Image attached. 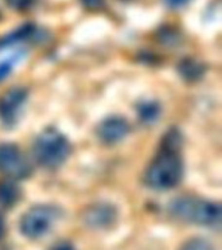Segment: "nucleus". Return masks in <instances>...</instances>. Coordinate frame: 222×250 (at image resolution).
<instances>
[{
    "label": "nucleus",
    "mask_w": 222,
    "mask_h": 250,
    "mask_svg": "<svg viewBox=\"0 0 222 250\" xmlns=\"http://www.w3.org/2000/svg\"><path fill=\"white\" fill-rule=\"evenodd\" d=\"M179 250H214V246L205 238L195 237L185 242Z\"/></svg>",
    "instance_id": "ddd939ff"
},
{
    "label": "nucleus",
    "mask_w": 222,
    "mask_h": 250,
    "mask_svg": "<svg viewBox=\"0 0 222 250\" xmlns=\"http://www.w3.org/2000/svg\"><path fill=\"white\" fill-rule=\"evenodd\" d=\"M27 93L23 87H11L0 97V119L8 124L13 123L18 111L26 102Z\"/></svg>",
    "instance_id": "0eeeda50"
},
{
    "label": "nucleus",
    "mask_w": 222,
    "mask_h": 250,
    "mask_svg": "<svg viewBox=\"0 0 222 250\" xmlns=\"http://www.w3.org/2000/svg\"><path fill=\"white\" fill-rule=\"evenodd\" d=\"M171 214L183 222L198 226H217L221 220L220 205L204 199L182 197L175 199L170 206Z\"/></svg>",
    "instance_id": "f03ea898"
},
{
    "label": "nucleus",
    "mask_w": 222,
    "mask_h": 250,
    "mask_svg": "<svg viewBox=\"0 0 222 250\" xmlns=\"http://www.w3.org/2000/svg\"><path fill=\"white\" fill-rule=\"evenodd\" d=\"M19 198V189L11 181L0 183V206L9 207Z\"/></svg>",
    "instance_id": "1a4fd4ad"
},
{
    "label": "nucleus",
    "mask_w": 222,
    "mask_h": 250,
    "mask_svg": "<svg viewBox=\"0 0 222 250\" xmlns=\"http://www.w3.org/2000/svg\"><path fill=\"white\" fill-rule=\"evenodd\" d=\"M129 129V123L124 117L111 116L101 121L97 128V134L105 144H116L126 137Z\"/></svg>",
    "instance_id": "6e6552de"
},
{
    "label": "nucleus",
    "mask_w": 222,
    "mask_h": 250,
    "mask_svg": "<svg viewBox=\"0 0 222 250\" xmlns=\"http://www.w3.org/2000/svg\"><path fill=\"white\" fill-rule=\"evenodd\" d=\"M54 250H74V248L68 242H62V244H58L54 248Z\"/></svg>",
    "instance_id": "a211bd4d"
},
{
    "label": "nucleus",
    "mask_w": 222,
    "mask_h": 250,
    "mask_svg": "<svg viewBox=\"0 0 222 250\" xmlns=\"http://www.w3.org/2000/svg\"><path fill=\"white\" fill-rule=\"evenodd\" d=\"M57 218V210L55 207L39 205L31 207L30 210L22 215L19 222V229L23 236L29 238L43 237L50 232Z\"/></svg>",
    "instance_id": "20e7f679"
},
{
    "label": "nucleus",
    "mask_w": 222,
    "mask_h": 250,
    "mask_svg": "<svg viewBox=\"0 0 222 250\" xmlns=\"http://www.w3.org/2000/svg\"><path fill=\"white\" fill-rule=\"evenodd\" d=\"M37 0H5V3L8 4V7H11L15 11L22 12L27 11L29 8H31L35 4Z\"/></svg>",
    "instance_id": "4468645a"
},
{
    "label": "nucleus",
    "mask_w": 222,
    "mask_h": 250,
    "mask_svg": "<svg viewBox=\"0 0 222 250\" xmlns=\"http://www.w3.org/2000/svg\"><path fill=\"white\" fill-rule=\"evenodd\" d=\"M139 116L146 121H152L155 120L156 117L159 116L160 113V107L156 103L152 102H147V103H142L138 109Z\"/></svg>",
    "instance_id": "f8f14e48"
},
{
    "label": "nucleus",
    "mask_w": 222,
    "mask_h": 250,
    "mask_svg": "<svg viewBox=\"0 0 222 250\" xmlns=\"http://www.w3.org/2000/svg\"><path fill=\"white\" fill-rule=\"evenodd\" d=\"M13 62L11 60H3L0 62V81H3L4 78L8 77V74L11 73Z\"/></svg>",
    "instance_id": "2eb2a0df"
},
{
    "label": "nucleus",
    "mask_w": 222,
    "mask_h": 250,
    "mask_svg": "<svg viewBox=\"0 0 222 250\" xmlns=\"http://www.w3.org/2000/svg\"><path fill=\"white\" fill-rule=\"evenodd\" d=\"M86 4V7L89 8H99L103 3V0H82Z\"/></svg>",
    "instance_id": "f3484780"
},
{
    "label": "nucleus",
    "mask_w": 222,
    "mask_h": 250,
    "mask_svg": "<svg viewBox=\"0 0 222 250\" xmlns=\"http://www.w3.org/2000/svg\"><path fill=\"white\" fill-rule=\"evenodd\" d=\"M4 220L3 218H1V215H0V238H1V236L4 234Z\"/></svg>",
    "instance_id": "6ab92c4d"
},
{
    "label": "nucleus",
    "mask_w": 222,
    "mask_h": 250,
    "mask_svg": "<svg viewBox=\"0 0 222 250\" xmlns=\"http://www.w3.org/2000/svg\"><path fill=\"white\" fill-rule=\"evenodd\" d=\"M0 172L17 179L29 175L30 167L21 150L16 145H0Z\"/></svg>",
    "instance_id": "39448f33"
},
{
    "label": "nucleus",
    "mask_w": 222,
    "mask_h": 250,
    "mask_svg": "<svg viewBox=\"0 0 222 250\" xmlns=\"http://www.w3.org/2000/svg\"><path fill=\"white\" fill-rule=\"evenodd\" d=\"M35 31H37V27L34 25H31V23H27L25 26L19 27V29L13 31L12 34H8L7 37L0 39V48L11 46L13 43H17L19 41H23V39H29Z\"/></svg>",
    "instance_id": "9d476101"
},
{
    "label": "nucleus",
    "mask_w": 222,
    "mask_h": 250,
    "mask_svg": "<svg viewBox=\"0 0 222 250\" xmlns=\"http://www.w3.org/2000/svg\"><path fill=\"white\" fill-rule=\"evenodd\" d=\"M82 220L92 229H107L116 223V207L109 203L97 202L89 206L82 214Z\"/></svg>",
    "instance_id": "423d86ee"
},
{
    "label": "nucleus",
    "mask_w": 222,
    "mask_h": 250,
    "mask_svg": "<svg viewBox=\"0 0 222 250\" xmlns=\"http://www.w3.org/2000/svg\"><path fill=\"white\" fill-rule=\"evenodd\" d=\"M182 169V160L173 142H169L149 164L146 172V184L156 190L171 189L181 181Z\"/></svg>",
    "instance_id": "f257e3e1"
},
{
    "label": "nucleus",
    "mask_w": 222,
    "mask_h": 250,
    "mask_svg": "<svg viewBox=\"0 0 222 250\" xmlns=\"http://www.w3.org/2000/svg\"><path fill=\"white\" fill-rule=\"evenodd\" d=\"M203 65L199 62H195L194 59H187L183 60L179 65V72L188 80H196L203 74Z\"/></svg>",
    "instance_id": "9b49d317"
},
{
    "label": "nucleus",
    "mask_w": 222,
    "mask_h": 250,
    "mask_svg": "<svg viewBox=\"0 0 222 250\" xmlns=\"http://www.w3.org/2000/svg\"><path fill=\"white\" fill-rule=\"evenodd\" d=\"M165 4H166L167 7L170 8H182L183 5H186L190 0H164Z\"/></svg>",
    "instance_id": "dca6fc26"
},
{
    "label": "nucleus",
    "mask_w": 222,
    "mask_h": 250,
    "mask_svg": "<svg viewBox=\"0 0 222 250\" xmlns=\"http://www.w3.org/2000/svg\"><path fill=\"white\" fill-rule=\"evenodd\" d=\"M70 152L69 141L57 129L47 128L34 144V155L44 167H57Z\"/></svg>",
    "instance_id": "7ed1b4c3"
}]
</instances>
